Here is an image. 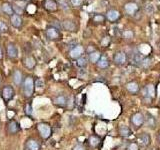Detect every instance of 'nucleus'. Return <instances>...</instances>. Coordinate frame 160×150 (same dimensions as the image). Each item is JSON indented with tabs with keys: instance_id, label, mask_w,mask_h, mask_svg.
<instances>
[{
	"instance_id": "1",
	"label": "nucleus",
	"mask_w": 160,
	"mask_h": 150,
	"mask_svg": "<svg viewBox=\"0 0 160 150\" xmlns=\"http://www.w3.org/2000/svg\"><path fill=\"white\" fill-rule=\"evenodd\" d=\"M37 129L42 138L48 139L51 136V127L47 123H39L37 125Z\"/></svg>"
},
{
	"instance_id": "2",
	"label": "nucleus",
	"mask_w": 160,
	"mask_h": 150,
	"mask_svg": "<svg viewBox=\"0 0 160 150\" xmlns=\"http://www.w3.org/2000/svg\"><path fill=\"white\" fill-rule=\"evenodd\" d=\"M34 82L32 77H27L24 81V94L26 97H31L33 95Z\"/></svg>"
},
{
	"instance_id": "3",
	"label": "nucleus",
	"mask_w": 160,
	"mask_h": 150,
	"mask_svg": "<svg viewBox=\"0 0 160 150\" xmlns=\"http://www.w3.org/2000/svg\"><path fill=\"white\" fill-rule=\"evenodd\" d=\"M151 137L148 133H141L137 137V145L140 147H147L150 145Z\"/></svg>"
},
{
	"instance_id": "4",
	"label": "nucleus",
	"mask_w": 160,
	"mask_h": 150,
	"mask_svg": "<svg viewBox=\"0 0 160 150\" xmlns=\"http://www.w3.org/2000/svg\"><path fill=\"white\" fill-rule=\"evenodd\" d=\"M131 123L135 127H140L144 124V115L140 112H136L131 116Z\"/></svg>"
},
{
	"instance_id": "5",
	"label": "nucleus",
	"mask_w": 160,
	"mask_h": 150,
	"mask_svg": "<svg viewBox=\"0 0 160 150\" xmlns=\"http://www.w3.org/2000/svg\"><path fill=\"white\" fill-rule=\"evenodd\" d=\"M2 97L5 101H9L14 97V90L11 86H5L2 90Z\"/></svg>"
},
{
	"instance_id": "6",
	"label": "nucleus",
	"mask_w": 160,
	"mask_h": 150,
	"mask_svg": "<svg viewBox=\"0 0 160 150\" xmlns=\"http://www.w3.org/2000/svg\"><path fill=\"white\" fill-rule=\"evenodd\" d=\"M124 9H125V11H126L127 14L134 15L138 11V5L136 3H134V2H129V3L125 4Z\"/></svg>"
},
{
	"instance_id": "7",
	"label": "nucleus",
	"mask_w": 160,
	"mask_h": 150,
	"mask_svg": "<svg viewBox=\"0 0 160 150\" xmlns=\"http://www.w3.org/2000/svg\"><path fill=\"white\" fill-rule=\"evenodd\" d=\"M83 51H84L83 47L80 46V45H76L74 48L71 49L70 56L72 58H74V59H78L79 57H81L82 54H83Z\"/></svg>"
},
{
	"instance_id": "8",
	"label": "nucleus",
	"mask_w": 160,
	"mask_h": 150,
	"mask_svg": "<svg viewBox=\"0 0 160 150\" xmlns=\"http://www.w3.org/2000/svg\"><path fill=\"white\" fill-rule=\"evenodd\" d=\"M154 93H155V90H154V87H153L152 84H149V85H147L146 87L143 89V96L145 99L150 100L153 97Z\"/></svg>"
},
{
	"instance_id": "9",
	"label": "nucleus",
	"mask_w": 160,
	"mask_h": 150,
	"mask_svg": "<svg viewBox=\"0 0 160 150\" xmlns=\"http://www.w3.org/2000/svg\"><path fill=\"white\" fill-rule=\"evenodd\" d=\"M144 123H146L148 127L154 128L156 126V119L154 118V116L152 114L146 113V115L144 116Z\"/></svg>"
},
{
	"instance_id": "10",
	"label": "nucleus",
	"mask_w": 160,
	"mask_h": 150,
	"mask_svg": "<svg viewBox=\"0 0 160 150\" xmlns=\"http://www.w3.org/2000/svg\"><path fill=\"white\" fill-rule=\"evenodd\" d=\"M114 62L118 65H123L126 62V54L122 51H119L114 55Z\"/></svg>"
},
{
	"instance_id": "11",
	"label": "nucleus",
	"mask_w": 160,
	"mask_h": 150,
	"mask_svg": "<svg viewBox=\"0 0 160 150\" xmlns=\"http://www.w3.org/2000/svg\"><path fill=\"white\" fill-rule=\"evenodd\" d=\"M53 102H54V104L60 106V107H64V106H66V104H67V98H66V96L60 94V95H58V96L54 97Z\"/></svg>"
},
{
	"instance_id": "12",
	"label": "nucleus",
	"mask_w": 160,
	"mask_h": 150,
	"mask_svg": "<svg viewBox=\"0 0 160 150\" xmlns=\"http://www.w3.org/2000/svg\"><path fill=\"white\" fill-rule=\"evenodd\" d=\"M46 35L49 39H58L60 36L59 32L57 31V29L54 27H49L46 30Z\"/></svg>"
},
{
	"instance_id": "13",
	"label": "nucleus",
	"mask_w": 160,
	"mask_h": 150,
	"mask_svg": "<svg viewBox=\"0 0 160 150\" xmlns=\"http://www.w3.org/2000/svg\"><path fill=\"white\" fill-rule=\"evenodd\" d=\"M20 130V126L15 120H11L8 124V131L11 134H15Z\"/></svg>"
},
{
	"instance_id": "14",
	"label": "nucleus",
	"mask_w": 160,
	"mask_h": 150,
	"mask_svg": "<svg viewBox=\"0 0 160 150\" xmlns=\"http://www.w3.org/2000/svg\"><path fill=\"white\" fill-rule=\"evenodd\" d=\"M7 53L10 58H16L18 56V50L14 44H9L7 47Z\"/></svg>"
},
{
	"instance_id": "15",
	"label": "nucleus",
	"mask_w": 160,
	"mask_h": 150,
	"mask_svg": "<svg viewBox=\"0 0 160 150\" xmlns=\"http://www.w3.org/2000/svg\"><path fill=\"white\" fill-rule=\"evenodd\" d=\"M126 89L131 94H136L139 91V86H138V84L136 82H129L126 85Z\"/></svg>"
},
{
	"instance_id": "16",
	"label": "nucleus",
	"mask_w": 160,
	"mask_h": 150,
	"mask_svg": "<svg viewBox=\"0 0 160 150\" xmlns=\"http://www.w3.org/2000/svg\"><path fill=\"white\" fill-rule=\"evenodd\" d=\"M27 148L29 150H40V144L34 139H29L27 141Z\"/></svg>"
},
{
	"instance_id": "17",
	"label": "nucleus",
	"mask_w": 160,
	"mask_h": 150,
	"mask_svg": "<svg viewBox=\"0 0 160 150\" xmlns=\"http://www.w3.org/2000/svg\"><path fill=\"white\" fill-rule=\"evenodd\" d=\"M10 21H11V24L13 25L14 27H20V26L22 25V19H21V17L17 14L12 15Z\"/></svg>"
},
{
	"instance_id": "18",
	"label": "nucleus",
	"mask_w": 160,
	"mask_h": 150,
	"mask_svg": "<svg viewBox=\"0 0 160 150\" xmlns=\"http://www.w3.org/2000/svg\"><path fill=\"white\" fill-rule=\"evenodd\" d=\"M120 14L117 10H114V9H111L107 12V18L109 19L110 21H115L119 18Z\"/></svg>"
},
{
	"instance_id": "19",
	"label": "nucleus",
	"mask_w": 160,
	"mask_h": 150,
	"mask_svg": "<svg viewBox=\"0 0 160 150\" xmlns=\"http://www.w3.org/2000/svg\"><path fill=\"white\" fill-rule=\"evenodd\" d=\"M119 134L121 136H123V137H129L132 134V131L127 126H121L119 128Z\"/></svg>"
},
{
	"instance_id": "20",
	"label": "nucleus",
	"mask_w": 160,
	"mask_h": 150,
	"mask_svg": "<svg viewBox=\"0 0 160 150\" xmlns=\"http://www.w3.org/2000/svg\"><path fill=\"white\" fill-rule=\"evenodd\" d=\"M2 10H3V12L5 13V14H8V15H13V8H12V6L10 5L9 3H4L3 5H2Z\"/></svg>"
},
{
	"instance_id": "21",
	"label": "nucleus",
	"mask_w": 160,
	"mask_h": 150,
	"mask_svg": "<svg viewBox=\"0 0 160 150\" xmlns=\"http://www.w3.org/2000/svg\"><path fill=\"white\" fill-rule=\"evenodd\" d=\"M63 26L66 30H68V31H75V29H76V26H75L74 23H73L72 21H69V20L64 21Z\"/></svg>"
},
{
	"instance_id": "22",
	"label": "nucleus",
	"mask_w": 160,
	"mask_h": 150,
	"mask_svg": "<svg viewBox=\"0 0 160 150\" xmlns=\"http://www.w3.org/2000/svg\"><path fill=\"white\" fill-rule=\"evenodd\" d=\"M97 64H98V66L100 68H106V67H108V65H109V62H108V59L105 56H101L100 59L97 61Z\"/></svg>"
},
{
	"instance_id": "23",
	"label": "nucleus",
	"mask_w": 160,
	"mask_h": 150,
	"mask_svg": "<svg viewBox=\"0 0 160 150\" xmlns=\"http://www.w3.org/2000/svg\"><path fill=\"white\" fill-rule=\"evenodd\" d=\"M44 5H45V7L49 10H55L56 8H57V4H56V2L54 1V0H46Z\"/></svg>"
},
{
	"instance_id": "24",
	"label": "nucleus",
	"mask_w": 160,
	"mask_h": 150,
	"mask_svg": "<svg viewBox=\"0 0 160 150\" xmlns=\"http://www.w3.org/2000/svg\"><path fill=\"white\" fill-rule=\"evenodd\" d=\"M100 57H101L100 53H99V52H97V51L91 52V53L89 54V59H90V61L93 62V63H97V61H98V60L100 59Z\"/></svg>"
},
{
	"instance_id": "25",
	"label": "nucleus",
	"mask_w": 160,
	"mask_h": 150,
	"mask_svg": "<svg viewBox=\"0 0 160 150\" xmlns=\"http://www.w3.org/2000/svg\"><path fill=\"white\" fill-rule=\"evenodd\" d=\"M13 80H14L15 84H17V85H19V84L21 83V81H22V74H21V72L19 70H16L14 72Z\"/></svg>"
},
{
	"instance_id": "26",
	"label": "nucleus",
	"mask_w": 160,
	"mask_h": 150,
	"mask_svg": "<svg viewBox=\"0 0 160 150\" xmlns=\"http://www.w3.org/2000/svg\"><path fill=\"white\" fill-rule=\"evenodd\" d=\"M77 65H78L79 67H81V68L86 67V65H87V58L84 57V56L79 57L78 59H77Z\"/></svg>"
},
{
	"instance_id": "27",
	"label": "nucleus",
	"mask_w": 160,
	"mask_h": 150,
	"mask_svg": "<svg viewBox=\"0 0 160 150\" xmlns=\"http://www.w3.org/2000/svg\"><path fill=\"white\" fill-rule=\"evenodd\" d=\"M25 65L28 68H33L35 66V61L32 57H27L26 60H25Z\"/></svg>"
},
{
	"instance_id": "28",
	"label": "nucleus",
	"mask_w": 160,
	"mask_h": 150,
	"mask_svg": "<svg viewBox=\"0 0 160 150\" xmlns=\"http://www.w3.org/2000/svg\"><path fill=\"white\" fill-rule=\"evenodd\" d=\"M89 142H90V145H91V146L96 147L97 145L99 144L100 140H99V138H97L96 136H92V137H90V139H89Z\"/></svg>"
},
{
	"instance_id": "29",
	"label": "nucleus",
	"mask_w": 160,
	"mask_h": 150,
	"mask_svg": "<svg viewBox=\"0 0 160 150\" xmlns=\"http://www.w3.org/2000/svg\"><path fill=\"white\" fill-rule=\"evenodd\" d=\"M127 150H139V146L137 145V143L131 142L128 145V147H127Z\"/></svg>"
},
{
	"instance_id": "30",
	"label": "nucleus",
	"mask_w": 160,
	"mask_h": 150,
	"mask_svg": "<svg viewBox=\"0 0 160 150\" xmlns=\"http://www.w3.org/2000/svg\"><path fill=\"white\" fill-rule=\"evenodd\" d=\"M25 113L27 115H31L32 114V106L30 104H27L26 107H25Z\"/></svg>"
},
{
	"instance_id": "31",
	"label": "nucleus",
	"mask_w": 160,
	"mask_h": 150,
	"mask_svg": "<svg viewBox=\"0 0 160 150\" xmlns=\"http://www.w3.org/2000/svg\"><path fill=\"white\" fill-rule=\"evenodd\" d=\"M103 20H104V17H103L102 15H96V16L94 17L95 22H102Z\"/></svg>"
},
{
	"instance_id": "32",
	"label": "nucleus",
	"mask_w": 160,
	"mask_h": 150,
	"mask_svg": "<svg viewBox=\"0 0 160 150\" xmlns=\"http://www.w3.org/2000/svg\"><path fill=\"white\" fill-rule=\"evenodd\" d=\"M7 26L3 21H0V31H7Z\"/></svg>"
},
{
	"instance_id": "33",
	"label": "nucleus",
	"mask_w": 160,
	"mask_h": 150,
	"mask_svg": "<svg viewBox=\"0 0 160 150\" xmlns=\"http://www.w3.org/2000/svg\"><path fill=\"white\" fill-rule=\"evenodd\" d=\"M70 1L74 6H79L82 3V0H70Z\"/></svg>"
},
{
	"instance_id": "34",
	"label": "nucleus",
	"mask_w": 160,
	"mask_h": 150,
	"mask_svg": "<svg viewBox=\"0 0 160 150\" xmlns=\"http://www.w3.org/2000/svg\"><path fill=\"white\" fill-rule=\"evenodd\" d=\"M124 36L125 37H129V38H132V36H133V33L131 31H125L124 32Z\"/></svg>"
},
{
	"instance_id": "35",
	"label": "nucleus",
	"mask_w": 160,
	"mask_h": 150,
	"mask_svg": "<svg viewBox=\"0 0 160 150\" xmlns=\"http://www.w3.org/2000/svg\"><path fill=\"white\" fill-rule=\"evenodd\" d=\"M12 8H13V11H14V9H15L17 12H19V13H22V8H19L17 5H13V7H12Z\"/></svg>"
},
{
	"instance_id": "36",
	"label": "nucleus",
	"mask_w": 160,
	"mask_h": 150,
	"mask_svg": "<svg viewBox=\"0 0 160 150\" xmlns=\"http://www.w3.org/2000/svg\"><path fill=\"white\" fill-rule=\"evenodd\" d=\"M74 150H85V149H84L82 146H80V145H78V146H76V147H75Z\"/></svg>"
},
{
	"instance_id": "37",
	"label": "nucleus",
	"mask_w": 160,
	"mask_h": 150,
	"mask_svg": "<svg viewBox=\"0 0 160 150\" xmlns=\"http://www.w3.org/2000/svg\"><path fill=\"white\" fill-rule=\"evenodd\" d=\"M2 58V51H1V48H0V59Z\"/></svg>"
},
{
	"instance_id": "38",
	"label": "nucleus",
	"mask_w": 160,
	"mask_h": 150,
	"mask_svg": "<svg viewBox=\"0 0 160 150\" xmlns=\"http://www.w3.org/2000/svg\"><path fill=\"white\" fill-rule=\"evenodd\" d=\"M159 141H160V133H159Z\"/></svg>"
}]
</instances>
